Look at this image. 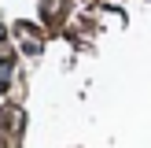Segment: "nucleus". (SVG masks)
<instances>
[{
	"label": "nucleus",
	"instance_id": "nucleus-2",
	"mask_svg": "<svg viewBox=\"0 0 151 148\" xmlns=\"http://www.w3.org/2000/svg\"><path fill=\"white\" fill-rule=\"evenodd\" d=\"M0 41H4V22H0Z\"/></svg>",
	"mask_w": 151,
	"mask_h": 148
},
{
	"label": "nucleus",
	"instance_id": "nucleus-1",
	"mask_svg": "<svg viewBox=\"0 0 151 148\" xmlns=\"http://www.w3.org/2000/svg\"><path fill=\"white\" fill-rule=\"evenodd\" d=\"M7 78H11V63H0V89L7 85Z\"/></svg>",
	"mask_w": 151,
	"mask_h": 148
}]
</instances>
